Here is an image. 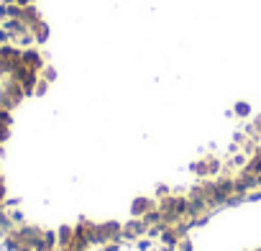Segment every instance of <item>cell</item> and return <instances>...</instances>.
<instances>
[{
    "label": "cell",
    "mask_w": 261,
    "mask_h": 251,
    "mask_svg": "<svg viewBox=\"0 0 261 251\" xmlns=\"http://www.w3.org/2000/svg\"><path fill=\"white\" fill-rule=\"evenodd\" d=\"M156 205H159V200H156V197L141 195V197H136L134 203H130V218H146Z\"/></svg>",
    "instance_id": "1"
},
{
    "label": "cell",
    "mask_w": 261,
    "mask_h": 251,
    "mask_svg": "<svg viewBox=\"0 0 261 251\" xmlns=\"http://www.w3.org/2000/svg\"><path fill=\"white\" fill-rule=\"evenodd\" d=\"M29 31H31V36H34L36 46H44V44L49 41V36H51V29H49V23H46L44 18H41L39 23H34V26H31Z\"/></svg>",
    "instance_id": "2"
},
{
    "label": "cell",
    "mask_w": 261,
    "mask_h": 251,
    "mask_svg": "<svg viewBox=\"0 0 261 251\" xmlns=\"http://www.w3.org/2000/svg\"><path fill=\"white\" fill-rule=\"evenodd\" d=\"M21 21H23L29 29H31L34 23H39V21H41V11H39V6H36V3L23 6V8H21Z\"/></svg>",
    "instance_id": "3"
},
{
    "label": "cell",
    "mask_w": 261,
    "mask_h": 251,
    "mask_svg": "<svg viewBox=\"0 0 261 251\" xmlns=\"http://www.w3.org/2000/svg\"><path fill=\"white\" fill-rule=\"evenodd\" d=\"M230 113H233L236 118H241V120H251V105H248L246 100H238Z\"/></svg>",
    "instance_id": "4"
}]
</instances>
